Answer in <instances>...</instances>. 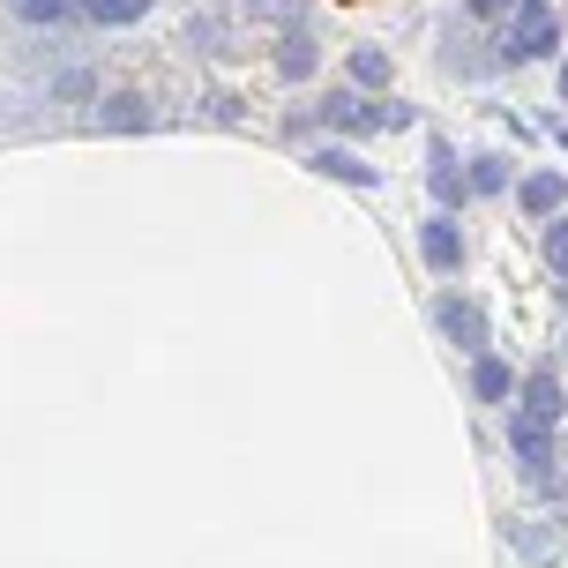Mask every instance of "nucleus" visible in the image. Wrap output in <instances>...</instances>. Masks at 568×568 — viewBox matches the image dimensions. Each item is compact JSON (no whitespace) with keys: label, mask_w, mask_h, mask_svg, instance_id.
<instances>
[{"label":"nucleus","mask_w":568,"mask_h":568,"mask_svg":"<svg viewBox=\"0 0 568 568\" xmlns=\"http://www.w3.org/2000/svg\"><path fill=\"white\" fill-rule=\"evenodd\" d=\"M554 45H561L554 8H546V0H524V8H516V23H509V38H501V60H516V68H524V60H546Z\"/></svg>","instance_id":"f257e3e1"},{"label":"nucleus","mask_w":568,"mask_h":568,"mask_svg":"<svg viewBox=\"0 0 568 568\" xmlns=\"http://www.w3.org/2000/svg\"><path fill=\"white\" fill-rule=\"evenodd\" d=\"M509 449H516V464H524V479L539 486V494H554V426H539V419H524V412H516Z\"/></svg>","instance_id":"f03ea898"},{"label":"nucleus","mask_w":568,"mask_h":568,"mask_svg":"<svg viewBox=\"0 0 568 568\" xmlns=\"http://www.w3.org/2000/svg\"><path fill=\"white\" fill-rule=\"evenodd\" d=\"M419 255H426V270H442V277H449V270H464V232H456V217H442V210L426 217Z\"/></svg>","instance_id":"7ed1b4c3"},{"label":"nucleus","mask_w":568,"mask_h":568,"mask_svg":"<svg viewBox=\"0 0 568 568\" xmlns=\"http://www.w3.org/2000/svg\"><path fill=\"white\" fill-rule=\"evenodd\" d=\"M434 322H442L464 352H486V314L471 307V300H456V292H449V300H434Z\"/></svg>","instance_id":"20e7f679"},{"label":"nucleus","mask_w":568,"mask_h":568,"mask_svg":"<svg viewBox=\"0 0 568 568\" xmlns=\"http://www.w3.org/2000/svg\"><path fill=\"white\" fill-rule=\"evenodd\" d=\"M516 202H524V217H561V202H568V180L561 172H524V187H516Z\"/></svg>","instance_id":"39448f33"},{"label":"nucleus","mask_w":568,"mask_h":568,"mask_svg":"<svg viewBox=\"0 0 568 568\" xmlns=\"http://www.w3.org/2000/svg\"><path fill=\"white\" fill-rule=\"evenodd\" d=\"M524 419H539V426L561 419V382H554V367H531V374H524Z\"/></svg>","instance_id":"423d86ee"},{"label":"nucleus","mask_w":568,"mask_h":568,"mask_svg":"<svg viewBox=\"0 0 568 568\" xmlns=\"http://www.w3.org/2000/svg\"><path fill=\"white\" fill-rule=\"evenodd\" d=\"M322 128H337V135H374V98H329V105H322Z\"/></svg>","instance_id":"0eeeda50"},{"label":"nucleus","mask_w":568,"mask_h":568,"mask_svg":"<svg viewBox=\"0 0 568 568\" xmlns=\"http://www.w3.org/2000/svg\"><path fill=\"white\" fill-rule=\"evenodd\" d=\"M98 120H105V128H120V135H142V128H150V105H142L135 90H113V98L98 105Z\"/></svg>","instance_id":"6e6552de"},{"label":"nucleus","mask_w":568,"mask_h":568,"mask_svg":"<svg viewBox=\"0 0 568 568\" xmlns=\"http://www.w3.org/2000/svg\"><path fill=\"white\" fill-rule=\"evenodd\" d=\"M314 172H322V180H352V187H374V180H382V172L359 165L352 150H314Z\"/></svg>","instance_id":"1a4fd4ad"},{"label":"nucleus","mask_w":568,"mask_h":568,"mask_svg":"<svg viewBox=\"0 0 568 568\" xmlns=\"http://www.w3.org/2000/svg\"><path fill=\"white\" fill-rule=\"evenodd\" d=\"M426 180H434V202H442V217H449L456 202H464V172H456V158L442 150V142H434V172H426Z\"/></svg>","instance_id":"9d476101"},{"label":"nucleus","mask_w":568,"mask_h":568,"mask_svg":"<svg viewBox=\"0 0 568 568\" xmlns=\"http://www.w3.org/2000/svg\"><path fill=\"white\" fill-rule=\"evenodd\" d=\"M277 75H284V83H300V75H314V38H307V30H292V38L277 45Z\"/></svg>","instance_id":"9b49d317"},{"label":"nucleus","mask_w":568,"mask_h":568,"mask_svg":"<svg viewBox=\"0 0 568 568\" xmlns=\"http://www.w3.org/2000/svg\"><path fill=\"white\" fill-rule=\"evenodd\" d=\"M471 389H479L486 404H501V397H509V389H516V374L501 367V359H486V352H479V367H471Z\"/></svg>","instance_id":"f8f14e48"},{"label":"nucleus","mask_w":568,"mask_h":568,"mask_svg":"<svg viewBox=\"0 0 568 568\" xmlns=\"http://www.w3.org/2000/svg\"><path fill=\"white\" fill-rule=\"evenodd\" d=\"M90 23H142L150 16V0H75Z\"/></svg>","instance_id":"ddd939ff"},{"label":"nucleus","mask_w":568,"mask_h":568,"mask_svg":"<svg viewBox=\"0 0 568 568\" xmlns=\"http://www.w3.org/2000/svg\"><path fill=\"white\" fill-rule=\"evenodd\" d=\"M352 83L382 90V83H389V53H382V45H359V53H352Z\"/></svg>","instance_id":"4468645a"},{"label":"nucleus","mask_w":568,"mask_h":568,"mask_svg":"<svg viewBox=\"0 0 568 568\" xmlns=\"http://www.w3.org/2000/svg\"><path fill=\"white\" fill-rule=\"evenodd\" d=\"M471 187H479V195H501V187H509V158H494V150L471 158Z\"/></svg>","instance_id":"2eb2a0df"},{"label":"nucleus","mask_w":568,"mask_h":568,"mask_svg":"<svg viewBox=\"0 0 568 568\" xmlns=\"http://www.w3.org/2000/svg\"><path fill=\"white\" fill-rule=\"evenodd\" d=\"M16 16H23V23H68L75 0H16Z\"/></svg>","instance_id":"dca6fc26"},{"label":"nucleus","mask_w":568,"mask_h":568,"mask_svg":"<svg viewBox=\"0 0 568 568\" xmlns=\"http://www.w3.org/2000/svg\"><path fill=\"white\" fill-rule=\"evenodd\" d=\"M546 262L568 277V217H554V225H546Z\"/></svg>","instance_id":"f3484780"},{"label":"nucleus","mask_w":568,"mask_h":568,"mask_svg":"<svg viewBox=\"0 0 568 568\" xmlns=\"http://www.w3.org/2000/svg\"><path fill=\"white\" fill-rule=\"evenodd\" d=\"M524 0H471V16H516Z\"/></svg>","instance_id":"a211bd4d"},{"label":"nucleus","mask_w":568,"mask_h":568,"mask_svg":"<svg viewBox=\"0 0 568 568\" xmlns=\"http://www.w3.org/2000/svg\"><path fill=\"white\" fill-rule=\"evenodd\" d=\"M561 359H568V344H561Z\"/></svg>","instance_id":"6ab92c4d"}]
</instances>
